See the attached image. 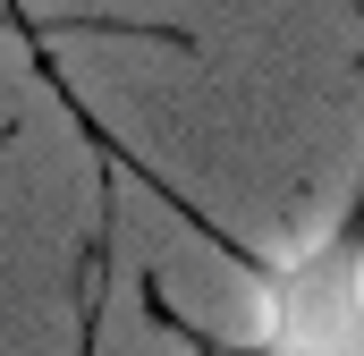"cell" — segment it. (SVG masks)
Segmentation results:
<instances>
[{"label": "cell", "mask_w": 364, "mask_h": 356, "mask_svg": "<svg viewBox=\"0 0 364 356\" xmlns=\"http://www.w3.org/2000/svg\"><path fill=\"white\" fill-rule=\"evenodd\" d=\"M178 204V221L195 238H212L255 288V331L237 348H203V356H364V162H356V195L296 246L255 255L229 229H212L178 187H161Z\"/></svg>", "instance_id": "obj_1"}]
</instances>
